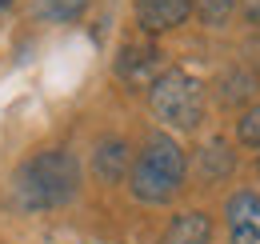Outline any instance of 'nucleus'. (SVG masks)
Masks as SVG:
<instances>
[{"label": "nucleus", "instance_id": "1", "mask_svg": "<svg viewBox=\"0 0 260 244\" xmlns=\"http://www.w3.org/2000/svg\"><path fill=\"white\" fill-rule=\"evenodd\" d=\"M12 192L24 208L44 212V208H60L80 192V164L76 156L64 148H48V152L28 156L16 176H12Z\"/></svg>", "mask_w": 260, "mask_h": 244}, {"label": "nucleus", "instance_id": "2", "mask_svg": "<svg viewBox=\"0 0 260 244\" xmlns=\"http://www.w3.org/2000/svg\"><path fill=\"white\" fill-rule=\"evenodd\" d=\"M184 184V152L172 136L152 132L128 168V188L140 204H168Z\"/></svg>", "mask_w": 260, "mask_h": 244}, {"label": "nucleus", "instance_id": "3", "mask_svg": "<svg viewBox=\"0 0 260 244\" xmlns=\"http://www.w3.org/2000/svg\"><path fill=\"white\" fill-rule=\"evenodd\" d=\"M148 104H152L156 120H164L168 128H196L204 120V84L192 72L168 68V72H160L152 80Z\"/></svg>", "mask_w": 260, "mask_h": 244}, {"label": "nucleus", "instance_id": "4", "mask_svg": "<svg viewBox=\"0 0 260 244\" xmlns=\"http://www.w3.org/2000/svg\"><path fill=\"white\" fill-rule=\"evenodd\" d=\"M116 76L132 88H152V80L160 76V48L148 40H128L116 52Z\"/></svg>", "mask_w": 260, "mask_h": 244}, {"label": "nucleus", "instance_id": "5", "mask_svg": "<svg viewBox=\"0 0 260 244\" xmlns=\"http://www.w3.org/2000/svg\"><path fill=\"white\" fill-rule=\"evenodd\" d=\"M132 12L144 32H168L192 16V0H132Z\"/></svg>", "mask_w": 260, "mask_h": 244}, {"label": "nucleus", "instance_id": "6", "mask_svg": "<svg viewBox=\"0 0 260 244\" xmlns=\"http://www.w3.org/2000/svg\"><path fill=\"white\" fill-rule=\"evenodd\" d=\"M232 244H256L260 240V196L256 192H232L224 204Z\"/></svg>", "mask_w": 260, "mask_h": 244}, {"label": "nucleus", "instance_id": "7", "mask_svg": "<svg viewBox=\"0 0 260 244\" xmlns=\"http://www.w3.org/2000/svg\"><path fill=\"white\" fill-rule=\"evenodd\" d=\"M128 168H132L128 144H124L120 136H104V140L96 144V152H92V172H96V180L116 184Z\"/></svg>", "mask_w": 260, "mask_h": 244}, {"label": "nucleus", "instance_id": "8", "mask_svg": "<svg viewBox=\"0 0 260 244\" xmlns=\"http://www.w3.org/2000/svg\"><path fill=\"white\" fill-rule=\"evenodd\" d=\"M160 244H212V220L204 212H180L164 228Z\"/></svg>", "mask_w": 260, "mask_h": 244}, {"label": "nucleus", "instance_id": "9", "mask_svg": "<svg viewBox=\"0 0 260 244\" xmlns=\"http://www.w3.org/2000/svg\"><path fill=\"white\" fill-rule=\"evenodd\" d=\"M232 172V152H228L224 140H212V144H204L200 148V176H212V180H220Z\"/></svg>", "mask_w": 260, "mask_h": 244}, {"label": "nucleus", "instance_id": "10", "mask_svg": "<svg viewBox=\"0 0 260 244\" xmlns=\"http://www.w3.org/2000/svg\"><path fill=\"white\" fill-rule=\"evenodd\" d=\"M192 12L200 16V24L224 28L228 16H232V0H192Z\"/></svg>", "mask_w": 260, "mask_h": 244}, {"label": "nucleus", "instance_id": "11", "mask_svg": "<svg viewBox=\"0 0 260 244\" xmlns=\"http://www.w3.org/2000/svg\"><path fill=\"white\" fill-rule=\"evenodd\" d=\"M256 92V80L244 72V68H236V72H228L224 76V92H220V100L224 104H240V100H248Z\"/></svg>", "mask_w": 260, "mask_h": 244}, {"label": "nucleus", "instance_id": "12", "mask_svg": "<svg viewBox=\"0 0 260 244\" xmlns=\"http://www.w3.org/2000/svg\"><path fill=\"white\" fill-rule=\"evenodd\" d=\"M236 136H240V144L260 148V104H252V108L240 112V120H236Z\"/></svg>", "mask_w": 260, "mask_h": 244}, {"label": "nucleus", "instance_id": "13", "mask_svg": "<svg viewBox=\"0 0 260 244\" xmlns=\"http://www.w3.org/2000/svg\"><path fill=\"white\" fill-rule=\"evenodd\" d=\"M88 8V0H40V12L48 20H76Z\"/></svg>", "mask_w": 260, "mask_h": 244}, {"label": "nucleus", "instance_id": "14", "mask_svg": "<svg viewBox=\"0 0 260 244\" xmlns=\"http://www.w3.org/2000/svg\"><path fill=\"white\" fill-rule=\"evenodd\" d=\"M8 4H12V0H0V8H8Z\"/></svg>", "mask_w": 260, "mask_h": 244}, {"label": "nucleus", "instance_id": "15", "mask_svg": "<svg viewBox=\"0 0 260 244\" xmlns=\"http://www.w3.org/2000/svg\"><path fill=\"white\" fill-rule=\"evenodd\" d=\"M256 168H260V160H256Z\"/></svg>", "mask_w": 260, "mask_h": 244}]
</instances>
